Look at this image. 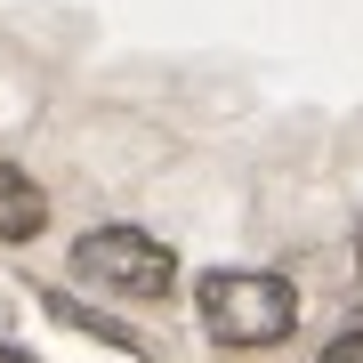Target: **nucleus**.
I'll return each mask as SVG.
<instances>
[{
  "instance_id": "1",
  "label": "nucleus",
  "mask_w": 363,
  "mask_h": 363,
  "mask_svg": "<svg viewBox=\"0 0 363 363\" xmlns=\"http://www.w3.org/2000/svg\"><path fill=\"white\" fill-rule=\"evenodd\" d=\"M194 307H202V331L218 339V347H274V339H291V323H298V291L283 274H259V267L202 274Z\"/></svg>"
},
{
  "instance_id": "4",
  "label": "nucleus",
  "mask_w": 363,
  "mask_h": 363,
  "mask_svg": "<svg viewBox=\"0 0 363 363\" xmlns=\"http://www.w3.org/2000/svg\"><path fill=\"white\" fill-rule=\"evenodd\" d=\"M49 315H57V323H73V331H89V339H105V347H121V355H145V339H138V331H121L113 315L81 307V298H65V291H49Z\"/></svg>"
},
{
  "instance_id": "3",
  "label": "nucleus",
  "mask_w": 363,
  "mask_h": 363,
  "mask_svg": "<svg viewBox=\"0 0 363 363\" xmlns=\"http://www.w3.org/2000/svg\"><path fill=\"white\" fill-rule=\"evenodd\" d=\"M40 226H49V194L16 162H0V242H33Z\"/></svg>"
},
{
  "instance_id": "7",
  "label": "nucleus",
  "mask_w": 363,
  "mask_h": 363,
  "mask_svg": "<svg viewBox=\"0 0 363 363\" xmlns=\"http://www.w3.org/2000/svg\"><path fill=\"white\" fill-rule=\"evenodd\" d=\"M355 259H363V234H355Z\"/></svg>"
},
{
  "instance_id": "5",
  "label": "nucleus",
  "mask_w": 363,
  "mask_h": 363,
  "mask_svg": "<svg viewBox=\"0 0 363 363\" xmlns=\"http://www.w3.org/2000/svg\"><path fill=\"white\" fill-rule=\"evenodd\" d=\"M323 363H363V331H347V339H331V347H323Z\"/></svg>"
},
{
  "instance_id": "6",
  "label": "nucleus",
  "mask_w": 363,
  "mask_h": 363,
  "mask_svg": "<svg viewBox=\"0 0 363 363\" xmlns=\"http://www.w3.org/2000/svg\"><path fill=\"white\" fill-rule=\"evenodd\" d=\"M0 363H33V355H25V347H9V339H0Z\"/></svg>"
},
{
  "instance_id": "2",
  "label": "nucleus",
  "mask_w": 363,
  "mask_h": 363,
  "mask_svg": "<svg viewBox=\"0 0 363 363\" xmlns=\"http://www.w3.org/2000/svg\"><path fill=\"white\" fill-rule=\"evenodd\" d=\"M73 267L89 274L97 291H121V298H162L169 283H178V259H169V242H154V234L138 226H97L73 242Z\"/></svg>"
}]
</instances>
